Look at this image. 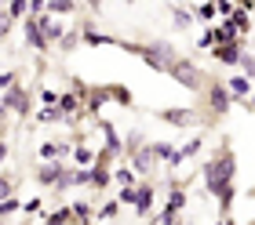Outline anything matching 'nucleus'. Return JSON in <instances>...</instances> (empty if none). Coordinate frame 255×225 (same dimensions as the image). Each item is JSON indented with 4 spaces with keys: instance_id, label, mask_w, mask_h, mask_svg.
Segmentation results:
<instances>
[{
    "instance_id": "nucleus-1",
    "label": "nucleus",
    "mask_w": 255,
    "mask_h": 225,
    "mask_svg": "<svg viewBox=\"0 0 255 225\" xmlns=\"http://www.w3.org/2000/svg\"><path fill=\"white\" fill-rule=\"evenodd\" d=\"M201 178H204V185H208V193H215L219 185L234 182V178H237V156H234V149H230V146L219 149L215 156L201 167Z\"/></svg>"
},
{
    "instance_id": "nucleus-2",
    "label": "nucleus",
    "mask_w": 255,
    "mask_h": 225,
    "mask_svg": "<svg viewBox=\"0 0 255 225\" xmlns=\"http://www.w3.org/2000/svg\"><path fill=\"white\" fill-rule=\"evenodd\" d=\"M164 73H168L171 80H175L179 87H186V91H204V87H208V80H212V76H208L201 66L193 62V58H179V55L168 62V69H164Z\"/></svg>"
},
{
    "instance_id": "nucleus-3",
    "label": "nucleus",
    "mask_w": 255,
    "mask_h": 225,
    "mask_svg": "<svg viewBox=\"0 0 255 225\" xmlns=\"http://www.w3.org/2000/svg\"><path fill=\"white\" fill-rule=\"evenodd\" d=\"M157 120L168 124V127H197L201 124V116L186 105H168V109H157Z\"/></svg>"
},
{
    "instance_id": "nucleus-4",
    "label": "nucleus",
    "mask_w": 255,
    "mask_h": 225,
    "mask_svg": "<svg viewBox=\"0 0 255 225\" xmlns=\"http://www.w3.org/2000/svg\"><path fill=\"white\" fill-rule=\"evenodd\" d=\"M208 109H212L215 116L230 113V105H234V94H230V87L223 84V80H208Z\"/></svg>"
},
{
    "instance_id": "nucleus-5",
    "label": "nucleus",
    "mask_w": 255,
    "mask_h": 225,
    "mask_svg": "<svg viewBox=\"0 0 255 225\" xmlns=\"http://www.w3.org/2000/svg\"><path fill=\"white\" fill-rule=\"evenodd\" d=\"M128 160H131L135 174H153V167H157V152H153V142H142L138 149H131V152H128Z\"/></svg>"
},
{
    "instance_id": "nucleus-6",
    "label": "nucleus",
    "mask_w": 255,
    "mask_h": 225,
    "mask_svg": "<svg viewBox=\"0 0 255 225\" xmlns=\"http://www.w3.org/2000/svg\"><path fill=\"white\" fill-rule=\"evenodd\" d=\"M4 109L7 113H15V116H29V91L26 87H18V84H11L7 91H4Z\"/></svg>"
},
{
    "instance_id": "nucleus-7",
    "label": "nucleus",
    "mask_w": 255,
    "mask_h": 225,
    "mask_svg": "<svg viewBox=\"0 0 255 225\" xmlns=\"http://www.w3.org/2000/svg\"><path fill=\"white\" fill-rule=\"evenodd\" d=\"M153 200H157L153 185H149V182H138V185H135V200H131L135 215H138V218H149V211H153Z\"/></svg>"
},
{
    "instance_id": "nucleus-8",
    "label": "nucleus",
    "mask_w": 255,
    "mask_h": 225,
    "mask_svg": "<svg viewBox=\"0 0 255 225\" xmlns=\"http://www.w3.org/2000/svg\"><path fill=\"white\" fill-rule=\"evenodd\" d=\"M37 26H40V33H44V40H48V44H59L62 33H66V22H59L55 15H48V11H40V15H37Z\"/></svg>"
},
{
    "instance_id": "nucleus-9",
    "label": "nucleus",
    "mask_w": 255,
    "mask_h": 225,
    "mask_svg": "<svg viewBox=\"0 0 255 225\" xmlns=\"http://www.w3.org/2000/svg\"><path fill=\"white\" fill-rule=\"evenodd\" d=\"M208 51L215 55V62H223V66H237V58H241V40H219L212 44Z\"/></svg>"
},
{
    "instance_id": "nucleus-10",
    "label": "nucleus",
    "mask_w": 255,
    "mask_h": 225,
    "mask_svg": "<svg viewBox=\"0 0 255 225\" xmlns=\"http://www.w3.org/2000/svg\"><path fill=\"white\" fill-rule=\"evenodd\" d=\"M22 33H26V40H29L33 51H48V40H44V33H40V26H37V15H26V18H22Z\"/></svg>"
},
{
    "instance_id": "nucleus-11",
    "label": "nucleus",
    "mask_w": 255,
    "mask_h": 225,
    "mask_svg": "<svg viewBox=\"0 0 255 225\" xmlns=\"http://www.w3.org/2000/svg\"><path fill=\"white\" fill-rule=\"evenodd\" d=\"M62 171H66V163H59V160H44V167L37 171V182L40 185H59V178H62Z\"/></svg>"
},
{
    "instance_id": "nucleus-12",
    "label": "nucleus",
    "mask_w": 255,
    "mask_h": 225,
    "mask_svg": "<svg viewBox=\"0 0 255 225\" xmlns=\"http://www.w3.org/2000/svg\"><path fill=\"white\" fill-rule=\"evenodd\" d=\"M223 84L230 87V94H234V98H248V94H252V84H255V80H252V76H245V73H234L230 80H223Z\"/></svg>"
},
{
    "instance_id": "nucleus-13",
    "label": "nucleus",
    "mask_w": 255,
    "mask_h": 225,
    "mask_svg": "<svg viewBox=\"0 0 255 225\" xmlns=\"http://www.w3.org/2000/svg\"><path fill=\"white\" fill-rule=\"evenodd\" d=\"M102 135H106V149L113 152V156H121V152H124V142H121L117 127H113L110 120H102Z\"/></svg>"
},
{
    "instance_id": "nucleus-14",
    "label": "nucleus",
    "mask_w": 255,
    "mask_h": 225,
    "mask_svg": "<svg viewBox=\"0 0 255 225\" xmlns=\"http://www.w3.org/2000/svg\"><path fill=\"white\" fill-rule=\"evenodd\" d=\"M230 22H234L237 37H248V33H252V11H245V7H234V15H230Z\"/></svg>"
},
{
    "instance_id": "nucleus-15",
    "label": "nucleus",
    "mask_w": 255,
    "mask_h": 225,
    "mask_svg": "<svg viewBox=\"0 0 255 225\" xmlns=\"http://www.w3.org/2000/svg\"><path fill=\"white\" fill-rule=\"evenodd\" d=\"M55 105H59L62 116L69 120V116H73V113L80 109V94H77V91H66V94H59V102H55Z\"/></svg>"
},
{
    "instance_id": "nucleus-16",
    "label": "nucleus",
    "mask_w": 255,
    "mask_h": 225,
    "mask_svg": "<svg viewBox=\"0 0 255 225\" xmlns=\"http://www.w3.org/2000/svg\"><path fill=\"white\" fill-rule=\"evenodd\" d=\"M44 11H48V15H73L77 0H44Z\"/></svg>"
},
{
    "instance_id": "nucleus-17",
    "label": "nucleus",
    "mask_w": 255,
    "mask_h": 225,
    "mask_svg": "<svg viewBox=\"0 0 255 225\" xmlns=\"http://www.w3.org/2000/svg\"><path fill=\"white\" fill-rule=\"evenodd\" d=\"M193 15L201 18V22H208V26H212V22H215V15H219V11H215V0H204V4H197V11H193Z\"/></svg>"
},
{
    "instance_id": "nucleus-18",
    "label": "nucleus",
    "mask_w": 255,
    "mask_h": 225,
    "mask_svg": "<svg viewBox=\"0 0 255 225\" xmlns=\"http://www.w3.org/2000/svg\"><path fill=\"white\" fill-rule=\"evenodd\" d=\"M37 120H40V124H59V120H66V116H62L59 105H44V109L37 113Z\"/></svg>"
},
{
    "instance_id": "nucleus-19",
    "label": "nucleus",
    "mask_w": 255,
    "mask_h": 225,
    "mask_svg": "<svg viewBox=\"0 0 255 225\" xmlns=\"http://www.w3.org/2000/svg\"><path fill=\"white\" fill-rule=\"evenodd\" d=\"M66 152V146H59V142H44L40 146V160H59Z\"/></svg>"
},
{
    "instance_id": "nucleus-20",
    "label": "nucleus",
    "mask_w": 255,
    "mask_h": 225,
    "mask_svg": "<svg viewBox=\"0 0 255 225\" xmlns=\"http://www.w3.org/2000/svg\"><path fill=\"white\" fill-rule=\"evenodd\" d=\"M15 211H22V204H18V196L11 193V196H4L0 200V218H7V215H15Z\"/></svg>"
},
{
    "instance_id": "nucleus-21",
    "label": "nucleus",
    "mask_w": 255,
    "mask_h": 225,
    "mask_svg": "<svg viewBox=\"0 0 255 225\" xmlns=\"http://www.w3.org/2000/svg\"><path fill=\"white\" fill-rule=\"evenodd\" d=\"M73 218H80V222H91V218H95V211H91V204L77 200V204H73Z\"/></svg>"
},
{
    "instance_id": "nucleus-22",
    "label": "nucleus",
    "mask_w": 255,
    "mask_h": 225,
    "mask_svg": "<svg viewBox=\"0 0 255 225\" xmlns=\"http://www.w3.org/2000/svg\"><path fill=\"white\" fill-rule=\"evenodd\" d=\"M26 11H29V0H11V4H7L11 18H26Z\"/></svg>"
},
{
    "instance_id": "nucleus-23",
    "label": "nucleus",
    "mask_w": 255,
    "mask_h": 225,
    "mask_svg": "<svg viewBox=\"0 0 255 225\" xmlns=\"http://www.w3.org/2000/svg\"><path fill=\"white\" fill-rule=\"evenodd\" d=\"M117 215H121V200H106L99 207V218H117Z\"/></svg>"
},
{
    "instance_id": "nucleus-24",
    "label": "nucleus",
    "mask_w": 255,
    "mask_h": 225,
    "mask_svg": "<svg viewBox=\"0 0 255 225\" xmlns=\"http://www.w3.org/2000/svg\"><path fill=\"white\" fill-rule=\"evenodd\" d=\"M73 156H77V163H84V167H91V160H95V152H91L88 146H80V142H77V149H73Z\"/></svg>"
},
{
    "instance_id": "nucleus-25",
    "label": "nucleus",
    "mask_w": 255,
    "mask_h": 225,
    "mask_svg": "<svg viewBox=\"0 0 255 225\" xmlns=\"http://www.w3.org/2000/svg\"><path fill=\"white\" fill-rule=\"evenodd\" d=\"M237 66L245 69V76H252V80H255V55H245V51H241V58H237Z\"/></svg>"
},
{
    "instance_id": "nucleus-26",
    "label": "nucleus",
    "mask_w": 255,
    "mask_h": 225,
    "mask_svg": "<svg viewBox=\"0 0 255 225\" xmlns=\"http://www.w3.org/2000/svg\"><path fill=\"white\" fill-rule=\"evenodd\" d=\"M153 152H157V160H171V156H175L171 142H153Z\"/></svg>"
},
{
    "instance_id": "nucleus-27",
    "label": "nucleus",
    "mask_w": 255,
    "mask_h": 225,
    "mask_svg": "<svg viewBox=\"0 0 255 225\" xmlns=\"http://www.w3.org/2000/svg\"><path fill=\"white\" fill-rule=\"evenodd\" d=\"M142 142H146V135H142V131H131V135H128V142H124V156H128L131 149H138Z\"/></svg>"
},
{
    "instance_id": "nucleus-28",
    "label": "nucleus",
    "mask_w": 255,
    "mask_h": 225,
    "mask_svg": "<svg viewBox=\"0 0 255 225\" xmlns=\"http://www.w3.org/2000/svg\"><path fill=\"white\" fill-rule=\"evenodd\" d=\"M121 185H135V167H117V174H113Z\"/></svg>"
},
{
    "instance_id": "nucleus-29",
    "label": "nucleus",
    "mask_w": 255,
    "mask_h": 225,
    "mask_svg": "<svg viewBox=\"0 0 255 225\" xmlns=\"http://www.w3.org/2000/svg\"><path fill=\"white\" fill-rule=\"evenodd\" d=\"M69 218H73V207H59V211H51V215H48L51 225H55V222H69Z\"/></svg>"
},
{
    "instance_id": "nucleus-30",
    "label": "nucleus",
    "mask_w": 255,
    "mask_h": 225,
    "mask_svg": "<svg viewBox=\"0 0 255 225\" xmlns=\"http://www.w3.org/2000/svg\"><path fill=\"white\" fill-rule=\"evenodd\" d=\"M11 193H15V178H11V174H0V200L11 196Z\"/></svg>"
},
{
    "instance_id": "nucleus-31",
    "label": "nucleus",
    "mask_w": 255,
    "mask_h": 225,
    "mask_svg": "<svg viewBox=\"0 0 255 225\" xmlns=\"http://www.w3.org/2000/svg\"><path fill=\"white\" fill-rule=\"evenodd\" d=\"M171 18H175V26H179V29H186L193 15H190V11H182V7H175V11H171Z\"/></svg>"
},
{
    "instance_id": "nucleus-32",
    "label": "nucleus",
    "mask_w": 255,
    "mask_h": 225,
    "mask_svg": "<svg viewBox=\"0 0 255 225\" xmlns=\"http://www.w3.org/2000/svg\"><path fill=\"white\" fill-rule=\"evenodd\" d=\"M106 91H110V94H113V98H117L121 105H131V94H128L124 87H117V84H113V87H106Z\"/></svg>"
},
{
    "instance_id": "nucleus-33",
    "label": "nucleus",
    "mask_w": 255,
    "mask_h": 225,
    "mask_svg": "<svg viewBox=\"0 0 255 225\" xmlns=\"http://www.w3.org/2000/svg\"><path fill=\"white\" fill-rule=\"evenodd\" d=\"M234 0H215V11H219V15H223V18H230V15H234Z\"/></svg>"
},
{
    "instance_id": "nucleus-34",
    "label": "nucleus",
    "mask_w": 255,
    "mask_h": 225,
    "mask_svg": "<svg viewBox=\"0 0 255 225\" xmlns=\"http://www.w3.org/2000/svg\"><path fill=\"white\" fill-rule=\"evenodd\" d=\"M212 44H215V40H212V29H204L201 37H197V51H208Z\"/></svg>"
},
{
    "instance_id": "nucleus-35",
    "label": "nucleus",
    "mask_w": 255,
    "mask_h": 225,
    "mask_svg": "<svg viewBox=\"0 0 255 225\" xmlns=\"http://www.w3.org/2000/svg\"><path fill=\"white\" fill-rule=\"evenodd\" d=\"M11 22H15V18H11L7 11H0V37H7V33H11Z\"/></svg>"
},
{
    "instance_id": "nucleus-36",
    "label": "nucleus",
    "mask_w": 255,
    "mask_h": 225,
    "mask_svg": "<svg viewBox=\"0 0 255 225\" xmlns=\"http://www.w3.org/2000/svg\"><path fill=\"white\" fill-rule=\"evenodd\" d=\"M15 80H18L15 73H0V91H7L11 84H15Z\"/></svg>"
},
{
    "instance_id": "nucleus-37",
    "label": "nucleus",
    "mask_w": 255,
    "mask_h": 225,
    "mask_svg": "<svg viewBox=\"0 0 255 225\" xmlns=\"http://www.w3.org/2000/svg\"><path fill=\"white\" fill-rule=\"evenodd\" d=\"M55 102H59V94H55L51 87H44V105H55Z\"/></svg>"
},
{
    "instance_id": "nucleus-38",
    "label": "nucleus",
    "mask_w": 255,
    "mask_h": 225,
    "mask_svg": "<svg viewBox=\"0 0 255 225\" xmlns=\"http://www.w3.org/2000/svg\"><path fill=\"white\" fill-rule=\"evenodd\" d=\"M29 11H33V15H40V11H44V0H29Z\"/></svg>"
},
{
    "instance_id": "nucleus-39",
    "label": "nucleus",
    "mask_w": 255,
    "mask_h": 225,
    "mask_svg": "<svg viewBox=\"0 0 255 225\" xmlns=\"http://www.w3.org/2000/svg\"><path fill=\"white\" fill-rule=\"evenodd\" d=\"M237 7H245V11H255V0H234Z\"/></svg>"
},
{
    "instance_id": "nucleus-40",
    "label": "nucleus",
    "mask_w": 255,
    "mask_h": 225,
    "mask_svg": "<svg viewBox=\"0 0 255 225\" xmlns=\"http://www.w3.org/2000/svg\"><path fill=\"white\" fill-rule=\"evenodd\" d=\"M4 160H7V142L0 138V163H4Z\"/></svg>"
},
{
    "instance_id": "nucleus-41",
    "label": "nucleus",
    "mask_w": 255,
    "mask_h": 225,
    "mask_svg": "<svg viewBox=\"0 0 255 225\" xmlns=\"http://www.w3.org/2000/svg\"><path fill=\"white\" fill-rule=\"evenodd\" d=\"M84 4H88V7H91V11H99V7H102V4H106V0H84Z\"/></svg>"
},
{
    "instance_id": "nucleus-42",
    "label": "nucleus",
    "mask_w": 255,
    "mask_h": 225,
    "mask_svg": "<svg viewBox=\"0 0 255 225\" xmlns=\"http://www.w3.org/2000/svg\"><path fill=\"white\" fill-rule=\"evenodd\" d=\"M128 4H131V0H128Z\"/></svg>"
}]
</instances>
